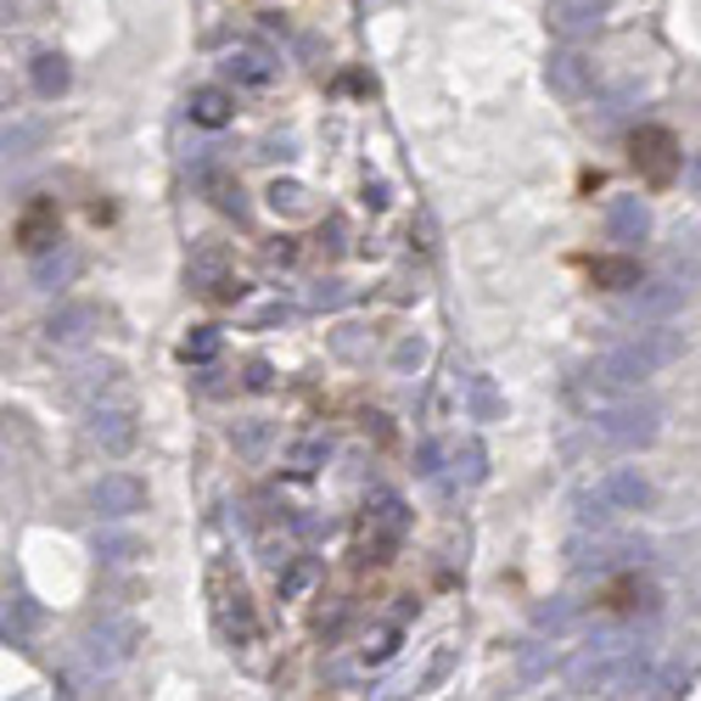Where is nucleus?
I'll use <instances>...</instances> for the list:
<instances>
[{
  "label": "nucleus",
  "mask_w": 701,
  "mask_h": 701,
  "mask_svg": "<svg viewBox=\"0 0 701 701\" xmlns=\"http://www.w3.org/2000/svg\"><path fill=\"white\" fill-rule=\"evenodd\" d=\"M90 505H96L101 522H123V517L147 511V483L130 477V472H107V477L90 488Z\"/></svg>",
  "instance_id": "obj_6"
},
{
  "label": "nucleus",
  "mask_w": 701,
  "mask_h": 701,
  "mask_svg": "<svg viewBox=\"0 0 701 701\" xmlns=\"http://www.w3.org/2000/svg\"><path fill=\"white\" fill-rule=\"evenodd\" d=\"M29 85H34V96H45V101L68 96V85H74V68H68V56H56V51H40V56L29 62Z\"/></svg>",
  "instance_id": "obj_17"
},
{
  "label": "nucleus",
  "mask_w": 701,
  "mask_h": 701,
  "mask_svg": "<svg viewBox=\"0 0 701 701\" xmlns=\"http://www.w3.org/2000/svg\"><path fill=\"white\" fill-rule=\"evenodd\" d=\"M34 628H40V601L12 595V606H7V640H29Z\"/></svg>",
  "instance_id": "obj_33"
},
{
  "label": "nucleus",
  "mask_w": 701,
  "mask_h": 701,
  "mask_svg": "<svg viewBox=\"0 0 701 701\" xmlns=\"http://www.w3.org/2000/svg\"><path fill=\"white\" fill-rule=\"evenodd\" d=\"M191 123H203V130H225V123L236 118V101H230V90H219V85H203V90H191Z\"/></svg>",
  "instance_id": "obj_19"
},
{
  "label": "nucleus",
  "mask_w": 701,
  "mask_h": 701,
  "mask_svg": "<svg viewBox=\"0 0 701 701\" xmlns=\"http://www.w3.org/2000/svg\"><path fill=\"white\" fill-rule=\"evenodd\" d=\"M90 438L101 443V455H130L141 443V416L130 405H101L90 416Z\"/></svg>",
  "instance_id": "obj_9"
},
{
  "label": "nucleus",
  "mask_w": 701,
  "mask_h": 701,
  "mask_svg": "<svg viewBox=\"0 0 701 701\" xmlns=\"http://www.w3.org/2000/svg\"><path fill=\"white\" fill-rule=\"evenodd\" d=\"M590 281L606 287V292H634V287H640V265H634L628 252H612V259L590 265Z\"/></svg>",
  "instance_id": "obj_22"
},
{
  "label": "nucleus",
  "mask_w": 701,
  "mask_h": 701,
  "mask_svg": "<svg viewBox=\"0 0 701 701\" xmlns=\"http://www.w3.org/2000/svg\"><path fill=\"white\" fill-rule=\"evenodd\" d=\"M601 488H606V499L617 505V511H646V505H651V483L634 466H612Z\"/></svg>",
  "instance_id": "obj_18"
},
{
  "label": "nucleus",
  "mask_w": 701,
  "mask_h": 701,
  "mask_svg": "<svg viewBox=\"0 0 701 701\" xmlns=\"http://www.w3.org/2000/svg\"><path fill=\"white\" fill-rule=\"evenodd\" d=\"M96 556H101L107 567H123V561L147 556V544H141L136 533H123V528H101V533H96Z\"/></svg>",
  "instance_id": "obj_25"
},
{
  "label": "nucleus",
  "mask_w": 701,
  "mask_h": 701,
  "mask_svg": "<svg viewBox=\"0 0 701 701\" xmlns=\"http://www.w3.org/2000/svg\"><path fill=\"white\" fill-rule=\"evenodd\" d=\"M34 123H12V130H7V158H29V147H34Z\"/></svg>",
  "instance_id": "obj_43"
},
{
  "label": "nucleus",
  "mask_w": 701,
  "mask_h": 701,
  "mask_svg": "<svg viewBox=\"0 0 701 701\" xmlns=\"http://www.w3.org/2000/svg\"><path fill=\"white\" fill-rule=\"evenodd\" d=\"M74 270H79V259L68 247H45V252H34V265H29V287L34 292H56V287L74 281Z\"/></svg>",
  "instance_id": "obj_16"
},
{
  "label": "nucleus",
  "mask_w": 701,
  "mask_h": 701,
  "mask_svg": "<svg viewBox=\"0 0 701 701\" xmlns=\"http://www.w3.org/2000/svg\"><path fill=\"white\" fill-rule=\"evenodd\" d=\"M393 651H399V617H393V623H381V628L370 634V640H365V651H359V657H365V662H388Z\"/></svg>",
  "instance_id": "obj_35"
},
{
  "label": "nucleus",
  "mask_w": 701,
  "mask_h": 701,
  "mask_svg": "<svg viewBox=\"0 0 701 701\" xmlns=\"http://www.w3.org/2000/svg\"><path fill=\"white\" fill-rule=\"evenodd\" d=\"M265 259H270L276 270H287V265H298V241H292V236H281V241H270V247H265Z\"/></svg>",
  "instance_id": "obj_45"
},
{
  "label": "nucleus",
  "mask_w": 701,
  "mask_h": 701,
  "mask_svg": "<svg viewBox=\"0 0 701 701\" xmlns=\"http://www.w3.org/2000/svg\"><path fill=\"white\" fill-rule=\"evenodd\" d=\"M326 461H332V443H326L321 432H309V438H298L292 450H287V472H292V477H314V472H321Z\"/></svg>",
  "instance_id": "obj_24"
},
{
  "label": "nucleus",
  "mask_w": 701,
  "mask_h": 701,
  "mask_svg": "<svg viewBox=\"0 0 701 701\" xmlns=\"http://www.w3.org/2000/svg\"><path fill=\"white\" fill-rule=\"evenodd\" d=\"M314 572H321V567H314V556H292V561L276 572V595H281V601H298V595L314 584Z\"/></svg>",
  "instance_id": "obj_29"
},
{
  "label": "nucleus",
  "mask_w": 701,
  "mask_h": 701,
  "mask_svg": "<svg viewBox=\"0 0 701 701\" xmlns=\"http://www.w3.org/2000/svg\"><path fill=\"white\" fill-rule=\"evenodd\" d=\"M241 388H247V393H270V388H276V365H270V359H247V365H241Z\"/></svg>",
  "instance_id": "obj_39"
},
{
  "label": "nucleus",
  "mask_w": 701,
  "mask_h": 701,
  "mask_svg": "<svg viewBox=\"0 0 701 701\" xmlns=\"http://www.w3.org/2000/svg\"><path fill=\"white\" fill-rule=\"evenodd\" d=\"M606 606H617V612H657V590H646L640 579H623V584L606 595Z\"/></svg>",
  "instance_id": "obj_32"
},
{
  "label": "nucleus",
  "mask_w": 701,
  "mask_h": 701,
  "mask_svg": "<svg viewBox=\"0 0 701 701\" xmlns=\"http://www.w3.org/2000/svg\"><path fill=\"white\" fill-rule=\"evenodd\" d=\"M270 438H276L270 421H236V427H230V443H236V455H241V461H265Z\"/></svg>",
  "instance_id": "obj_26"
},
{
  "label": "nucleus",
  "mask_w": 701,
  "mask_h": 701,
  "mask_svg": "<svg viewBox=\"0 0 701 701\" xmlns=\"http://www.w3.org/2000/svg\"><path fill=\"white\" fill-rule=\"evenodd\" d=\"M343 303H348V287L337 276H326V281L309 287V309H343Z\"/></svg>",
  "instance_id": "obj_38"
},
{
  "label": "nucleus",
  "mask_w": 701,
  "mask_h": 701,
  "mask_svg": "<svg viewBox=\"0 0 701 701\" xmlns=\"http://www.w3.org/2000/svg\"><path fill=\"white\" fill-rule=\"evenodd\" d=\"M270 208H276V214H309L314 197H309L303 180H276V185H270Z\"/></svg>",
  "instance_id": "obj_31"
},
{
  "label": "nucleus",
  "mask_w": 701,
  "mask_h": 701,
  "mask_svg": "<svg viewBox=\"0 0 701 701\" xmlns=\"http://www.w3.org/2000/svg\"><path fill=\"white\" fill-rule=\"evenodd\" d=\"M684 690H690V673H684L679 662L657 668V679H651V695H684Z\"/></svg>",
  "instance_id": "obj_41"
},
{
  "label": "nucleus",
  "mask_w": 701,
  "mask_h": 701,
  "mask_svg": "<svg viewBox=\"0 0 701 701\" xmlns=\"http://www.w3.org/2000/svg\"><path fill=\"white\" fill-rule=\"evenodd\" d=\"M208 298H214V303H241V298H247V281H241V276H225Z\"/></svg>",
  "instance_id": "obj_46"
},
{
  "label": "nucleus",
  "mask_w": 701,
  "mask_h": 701,
  "mask_svg": "<svg viewBox=\"0 0 701 701\" xmlns=\"http://www.w3.org/2000/svg\"><path fill=\"white\" fill-rule=\"evenodd\" d=\"M136 646H141V623H130V617H118V623H96L90 634H85V657H90V668H118V662H130L136 657Z\"/></svg>",
  "instance_id": "obj_5"
},
{
  "label": "nucleus",
  "mask_w": 701,
  "mask_h": 701,
  "mask_svg": "<svg viewBox=\"0 0 701 701\" xmlns=\"http://www.w3.org/2000/svg\"><path fill=\"white\" fill-rule=\"evenodd\" d=\"M651 370H657V365L646 359V348L628 337V343H617V348L595 365V388H606V393H617V388H640Z\"/></svg>",
  "instance_id": "obj_8"
},
{
  "label": "nucleus",
  "mask_w": 701,
  "mask_h": 701,
  "mask_svg": "<svg viewBox=\"0 0 701 701\" xmlns=\"http://www.w3.org/2000/svg\"><path fill=\"white\" fill-rule=\"evenodd\" d=\"M606 7H612V0H550L544 23H550V34H556V40L579 45V40H590V34L601 29Z\"/></svg>",
  "instance_id": "obj_7"
},
{
  "label": "nucleus",
  "mask_w": 701,
  "mask_h": 701,
  "mask_svg": "<svg viewBox=\"0 0 701 701\" xmlns=\"http://www.w3.org/2000/svg\"><path fill=\"white\" fill-rule=\"evenodd\" d=\"M657 432H662V405L657 399H628V405H612L601 416V438L612 450H646V443H657Z\"/></svg>",
  "instance_id": "obj_2"
},
{
  "label": "nucleus",
  "mask_w": 701,
  "mask_h": 701,
  "mask_svg": "<svg viewBox=\"0 0 701 701\" xmlns=\"http://www.w3.org/2000/svg\"><path fill=\"white\" fill-rule=\"evenodd\" d=\"M455 477H461V483H483V477H488V450H483L477 438H466L461 450H455Z\"/></svg>",
  "instance_id": "obj_34"
},
{
  "label": "nucleus",
  "mask_w": 701,
  "mask_h": 701,
  "mask_svg": "<svg viewBox=\"0 0 701 701\" xmlns=\"http://www.w3.org/2000/svg\"><path fill=\"white\" fill-rule=\"evenodd\" d=\"M197 185L208 191L214 208H225L230 219H247V197H241V185H236L225 169H208V163H203V169H197Z\"/></svg>",
  "instance_id": "obj_20"
},
{
  "label": "nucleus",
  "mask_w": 701,
  "mask_h": 701,
  "mask_svg": "<svg viewBox=\"0 0 701 701\" xmlns=\"http://www.w3.org/2000/svg\"><path fill=\"white\" fill-rule=\"evenodd\" d=\"M421 365H427V343H421V337H405V343L393 348V370H399V376H416Z\"/></svg>",
  "instance_id": "obj_40"
},
{
  "label": "nucleus",
  "mask_w": 701,
  "mask_h": 701,
  "mask_svg": "<svg viewBox=\"0 0 701 701\" xmlns=\"http://www.w3.org/2000/svg\"><path fill=\"white\" fill-rule=\"evenodd\" d=\"M410 533V505L399 499V494H370L365 499V550H359V561H388V550L399 544Z\"/></svg>",
  "instance_id": "obj_1"
},
{
  "label": "nucleus",
  "mask_w": 701,
  "mask_h": 701,
  "mask_svg": "<svg viewBox=\"0 0 701 701\" xmlns=\"http://www.w3.org/2000/svg\"><path fill=\"white\" fill-rule=\"evenodd\" d=\"M684 185H690V191H695V197H701V152H695V158L684 163Z\"/></svg>",
  "instance_id": "obj_50"
},
{
  "label": "nucleus",
  "mask_w": 701,
  "mask_h": 701,
  "mask_svg": "<svg viewBox=\"0 0 701 701\" xmlns=\"http://www.w3.org/2000/svg\"><path fill=\"white\" fill-rule=\"evenodd\" d=\"M365 432H370L376 443H388V416H365Z\"/></svg>",
  "instance_id": "obj_51"
},
{
  "label": "nucleus",
  "mask_w": 701,
  "mask_h": 701,
  "mask_svg": "<svg viewBox=\"0 0 701 701\" xmlns=\"http://www.w3.org/2000/svg\"><path fill=\"white\" fill-rule=\"evenodd\" d=\"M438 461H443L438 443H421V450H416V472H421V477H438Z\"/></svg>",
  "instance_id": "obj_47"
},
{
  "label": "nucleus",
  "mask_w": 701,
  "mask_h": 701,
  "mask_svg": "<svg viewBox=\"0 0 701 701\" xmlns=\"http://www.w3.org/2000/svg\"><path fill=\"white\" fill-rule=\"evenodd\" d=\"M219 74H225L230 85H241V90H265V85H276V56L259 51V45H236V51L219 62Z\"/></svg>",
  "instance_id": "obj_12"
},
{
  "label": "nucleus",
  "mask_w": 701,
  "mask_h": 701,
  "mask_svg": "<svg viewBox=\"0 0 701 701\" xmlns=\"http://www.w3.org/2000/svg\"><path fill=\"white\" fill-rule=\"evenodd\" d=\"M18 247L23 252H45V247H56L62 241V214H56V203H29L23 214H18Z\"/></svg>",
  "instance_id": "obj_14"
},
{
  "label": "nucleus",
  "mask_w": 701,
  "mask_h": 701,
  "mask_svg": "<svg viewBox=\"0 0 701 701\" xmlns=\"http://www.w3.org/2000/svg\"><path fill=\"white\" fill-rule=\"evenodd\" d=\"M544 85H550V96H561V101H584V96L595 90V62H590L579 45H561V51H550V62H544Z\"/></svg>",
  "instance_id": "obj_4"
},
{
  "label": "nucleus",
  "mask_w": 701,
  "mask_h": 701,
  "mask_svg": "<svg viewBox=\"0 0 701 701\" xmlns=\"http://www.w3.org/2000/svg\"><path fill=\"white\" fill-rule=\"evenodd\" d=\"M684 292L690 287H679V276H668V281H640L628 292V314L634 321H646V326H657V321H668V314L684 303Z\"/></svg>",
  "instance_id": "obj_10"
},
{
  "label": "nucleus",
  "mask_w": 701,
  "mask_h": 701,
  "mask_svg": "<svg viewBox=\"0 0 701 701\" xmlns=\"http://www.w3.org/2000/svg\"><path fill=\"white\" fill-rule=\"evenodd\" d=\"M455 657H461L455 646H438L432 662H427V673H421V690H438L443 679H450V673H455Z\"/></svg>",
  "instance_id": "obj_37"
},
{
  "label": "nucleus",
  "mask_w": 701,
  "mask_h": 701,
  "mask_svg": "<svg viewBox=\"0 0 701 701\" xmlns=\"http://www.w3.org/2000/svg\"><path fill=\"white\" fill-rule=\"evenodd\" d=\"M225 276H230V259H225V247H219V241H203L197 252H191V287H197L203 298H208Z\"/></svg>",
  "instance_id": "obj_21"
},
{
  "label": "nucleus",
  "mask_w": 701,
  "mask_h": 701,
  "mask_svg": "<svg viewBox=\"0 0 701 701\" xmlns=\"http://www.w3.org/2000/svg\"><path fill=\"white\" fill-rule=\"evenodd\" d=\"M332 348H337L343 359H359V354L370 348V332H365V326H343V332L332 337Z\"/></svg>",
  "instance_id": "obj_42"
},
{
  "label": "nucleus",
  "mask_w": 701,
  "mask_h": 701,
  "mask_svg": "<svg viewBox=\"0 0 701 701\" xmlns=\"http://www.w3.org/2000/svg\"><path fill=\"white\" fill-rule=\"evenodd\" d=\"M292 321V303H265L259 314H252V326H259V332H270V326H287Z\"/></svg>",
  "instance_id": "obj_44"
},
{
  "label": "nucleus",
  "mask_w": 701,
  "mask_h": 701,
  "mask_svg": "<svg viewBox=\"0 0 701 701\" xmlns=\"http://www.w3.org/2000/svg\"><path fill=\"white\" fill-rule=\"evenodd\" d=\"M628 158H634V169H640L646 185H673V174H679V163H684L673 130H662V123H646V130H634Z\"/></svg>",
  "instance_id": "obj_3"
},
{
  "label": "nucleus",
  "mask_w": 701,
  "mask_h": 701,
  "mask_svg": "<svg viewBox=\"0 0 701 701\" xmlns=\"http://www.w3.org/2000/svg\"><path fill=\"white\" fill-rule=\"evenodd\" d=\"M651 236V208H646V197H612V208H606V241H617L623 252L628 247H640Z\"/></svg>",
  "instance_id": "obj_11"
},
{
  "label": "nucleus",
  "mask_w": 701,
  "mask_h": 701,
  "mask_svg": "<svg viewBox=\"0 0 701 701\" xmlns=\"http://www.w3.org/2000/svg\"><path fill=\"white\" fill-rule=\"evenodd\" d=\"M466 416L472 421H499L505 416V399H499V388H494V376H466Z\"/></svg>",
  "instance_id": "obj_23"
},
{
  "label": "nucleus",
  "mask_w": 701,
  "mask_h": 701,
  "mask_svg": "<svg viewBox=\"0 0 701 701\" xmlns=\"http://www.w3.org/2000/svg\"><path fill=\"white\" fill-rule=\"evenodd\" d=\"M321 247H326V252H343V219H326V225H321Z\"/></svg>",
  "instance_id": "obj_48"
},
{
  "label": "nucleus",
  "mask_w": 701,
  "mask_h": 701,
  "mask_svg": "<svg viewBox=\"0 0 701 701\" xmlns=\"http://www.w3.org/2000/svg\"><path fill=\"white\" fill-rule=\"evenodd\" d=\"M393 197H388V185L381 180H365V208H388Z\"/></svg>",
  "instance_id": "obj_49"
},
{
  "label": "nucleus",
  "mask_w": 701,
  "mask_h": 701,
  "mask_svg": "<svg viewBox=\"0 0 701 701\" xmlns=\"http://www.w3.org/2000/svg\"><path fill=\"white\" fill-rule=\"evenodd\" d=\"M214 590H219V623H225V634L236 646H252L259 640V612H252V601L241 595V584L230 590L225 579H214Z\"/></svg>",
  "instance_id": "obj_13"
},
{
  "label": "nucleus",
  "mask_w": 701,
  "mask_h": 701,
  "mask_svg": "<svg viewBox=\"0 0 701 701\" xmlns=\"http://www.w3.org/2000/svg\"><path fill=\"white\" fill-rule=\"evenodd\" d=\"M517 673H522V684H539V679L550 673V646H544V640L522 646V657H517Z\"/></svg>",
  "instance_id": "obj_36"
},
{
  "label": "nucleus",
  "mask_w": 701,
  "mask_h": 701,
  "mask_svg": "<svg viewBox=\"0 0 701 701\" xmlns=\"http://www.w3.org/2000/svg\"><path fill=\"white\" fill-rule=\"evenodd\" d=\"M634 343H640V348H646V359H651L657 370H662V365H673V359L684 354V337H679V332H668L662 321H657L651 332H640V337H634Z\"/></svg>",
  "instance_id": "obj_28"
},
{
  "label": "nucleus",
  "mask_w": 701,
  "mask_h": 701,
  "mask_svg": "<svg viewBox=\"0 0 701 701\" xmlns=\"http://www.w3.org/2000/svg\"><path fill=\"white\" fill-rule=\"evenodd\" d=\"M572 623H579V606H572V601H544V606L533 612V628H539V634H550V640L572 634Z\"/></svg>",
  "instance_id": "obj_30"
},
{
  "label": "nucleus",
  "mask_w": 701,
  "mask_h": 701,
  "mask_svg": "<svg viewBox=\"0 0 701 701\" xmlns=\"http://www.w3.org/2000/svg\"><path fill=\"white\" fill-rule=\"evenodd\" d=\"M90 332H96V309L90 303H62L45 321V343H56V348H79Z\"/></svg>",
  "instance_id": "obj_15"
},
{
  "label": "nucleus",
  "mask_w": 701,
  "mask_h": 701,
  "mask_svg": "<svg viewBox=\"0 0 701 701\" xmlns=\"http://www.w3.org/2000/svg\"><path fill=\"white\" fill-rule=\"evenodd\" d=\"M219 348H225L219 326H191V332H185V343H180V359H185V365H214V359H219Z\"/></svg>",
  "instance_id": "obj_27"
}]
</instances>
